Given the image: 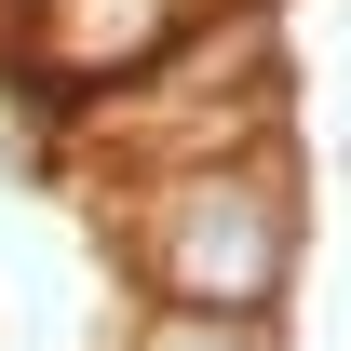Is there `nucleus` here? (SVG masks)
Returning <instances> with one entry per match:
<instances>
[{"mask_svg":"<svg viewBox=\"0 0 351 351\" xmlns=\"http://www.w3.org/2000/svg\"><path fill=\"white\" fill-rule=\"evenodd\" d=\"M162 284L189 311H257L284 284V203H270V176H203L162 230Z\"/></svg>","mask_w":351,"mask_h":351,"instance_id":"nucleus-1","label":"nucleus"},{"mask_svg":"<svg viewBox=\"0 0 351 351\" xmlns=\"http://www.w3.org/2000/svg\"><path fill=\"white\" fill-rule=\"evenodd\" d=\"M149 351H270V338L243 324V311H176V324H162Z\"/></svg>","mask_w":351,"mask_h":351,"instance_id":"nucleus-2","label":"nucleus"}]
</instances>
